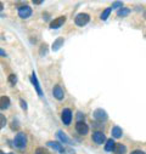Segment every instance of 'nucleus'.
Instances as JSON below:
<instances>
[{
    "label": "nucleus",
    "instance_id": "nucleus-9",
    "mask_svg": "<svg viewBox=\"0 0 146 154\" xmlns=\"http://www.w3.org/2000/svg\"><path fill=\"white\" fill-rule=\"evenodd\" d=\"M94 118L96 120H99V122H102V120H106L107 119V114H106V112L103 109L99 108V109H96L94 112Z\"/></svg>",
    "mask_w": 146,
    "mask_h": 154
},
{
    "label": "nucleus",
    "instance_id": "nucleus-13",
    "mask_svg": "<svg viewBox=\"0 0 146 154\" xmlns=\"http://www.w3.org/2000/svg\"><path fill=\"white\" fill-rule=\"evenodd\" d=\"M111 134H112V137L119 138V137H122V135H123V130H122L119 126H113L112 130H111Z\"/></svg>",
    "mask_w": 146,
    "mask_h": 154
},
{
    "label": "nucleus",
    "instance_id": "nucleus-15",
    "mask_svg": "<svg viewBox=\"0 0 146 154\" xmlns=\"http://www.w3.org/2000/svg\"><path fill=\"white\" fill-rule=\"evenodd\" d=\"M48 146H49V147H51V148H54V149H56V150H59V152H61V153L63 154V148H62L61 143H59V142H52V141H49V142H48Z\"/></svg>",
    "mask_w": 146,
    "mask_h": 154
},
{
    "label": "nucleus",
    "instance_id": "nucleus-2",
    "mask_svg": "<svg viewBox=\"0 0 146 154\" xmlns=\"http://www.w3.org/2000/svg\"><path fill=\"white\" fill-rule=\"evenodd\" d=\"M89 21H90V16L88 14H78L75 18L76 24L79 26V27H84L85 24L89 23Z\"/></svg>",
    "mask_w": 146,
    "mask_h": 154
},
{
    "label": "nucleus",
    "instance_id": "nucleus-25",
    "mask_svg": "<svg viewBox=\"0 0 146 154\" xmlns=\"http://www.w3.org/2000/svg\"><path fill=\"white\" fill-rule=\"evenodd\" d=\"M130 154H146V153H144L142 150H133Z\"/></svg>",
    "mask_w": 146,
    "mask_h": 154
},
{
    "label": "nucleus",
    "instance_id": "nucleus-4",
    "mask_svg": "<svg viewBox=\"0 0 146 154\" xmlns=\"http://www.w3.org/2000/svg\"><path fill=\"white\" fill-rule=\"evenodd\" d=\"M30 15H32V9L28 5L18 8V16L21 18H28V17H30Z\"/></svg>",
    "mask_w": 146,
    "mask_h": 154
},
{
    "label": "nucleus",
    "instance_id": "nucleus-30",
    "mask_svg": "<svg viewBox=\"0 0 146 154\" xmlns=\"http://www.w3.org/2000/svg\"><path fill=\"white\" fill-rule=\"evenodd\" d=\"M9 154H14V153H9Z\"/></svg>",
    "mask_w": 146,
    "mask_h": 154
},
{
    "label": "nucleus",
    "instance_id": "nucleus-22",
    "mask_svg": "<svg viewBox=\"0 0 146 154\" xmlns=\"http://www.w3.org/2000/svg\"><path fill=\"white\" fill-rule=\"evenodd\" d=\"M35 154H49L46 149H44L43 147H39V148H36L35 150Z\"/></svg>",
    "mask_w": 146,
    "mask_h": 154
},
{
    "label": "nucleus",
    "instance_id": "nucleus-7",
    "mask_svg": "<svg viewBox=\"0 0 146 154\" xmlns=\"http://www.w3.org/2000/svg\"><path fill=\"white\" fill-rule=\"evenodd\" d=\"M65 22H66V17H65V16H60V17L55 18V20L50 23V27H51L52 29H57V28L62 27Z\"/></svg>",
    "mask_w": 146,
    "mask_h": 154
},
{
    "label": "nucleus",
    "instance_id": "nucleus-20",
    "mask_svg": "<svg viewBox=\"0 0 146 154\" xmlns=\"http://www.w3.org/2000/svg\"><path fill=\"white\" fill-rule=\"evenodd\" d=\"M5 125H6V118L3 114H0V129H3Z\"/></svg>",
    "mask_w": 146,
    "mask_h": 154
},
{
    "label": "nucleus",
    "instance_id": "nucleus-24",
    "mask_svg": "<svg viewBox=\"0 0 146 154\" xmlns=\"http://www.w3.org/2000/svg\"><path fill=\"white\" fill-rule=\"evenodd\" d=\"M20 102H21V106H22V108H23V109L26 110V109H27V103H26V102H24L23 100H21Z\"/></svg>",
    "mask_w": 146,
    "mask_h": 154
},
{
    "label": "nucleus",
    "instance_id": "nucleus-14",
    "mask_svg": "<svg viewBox=\"0 0 146 154\" xmlns=\"http://www.w3.org/2000/svg\"><path fill=\"white\" fill-rule=\"evenodd\" d=\"M116 154H125L127 153V147L122 143H116V147H115V150Z\"/></svg>",
    "mask_w": 146,
    "mask_h": 154
},
{
    "label": "nucleus",
    "instance_id": "nucleus-19",
    "mask_svg": "<svg viewBox=\"0 0 146 154\" xmlns=\"http://www.w3.org/2000/svg\"><path fill=\"white\" fill-rule=\"evenodd\" d=\"M57 137H59L62 142H65V143H68V142H69V138H68L62 131H57Z\"/></svg>",
    "mask_w": 146,
    "mask_h": 154
},
{
    "label": "nucleus",
    "instance_id": "nucleus-16",
    "mask_svg": "<svg viewBox=\"0 0 146 154\" xmlns=\"http://www.w3.org/2000/svg\"><path fill=\"white\" fill-rule=\"evenodd\" d=\"M129 14H130V10H129L128 8H122V9L118 10L117 16H118V17H125V16H128Z\"/></svg>",
    "mask_w": 146,
    "mask_h": 154
},
{
    "label": "nucleus",
    "instance_id": "nucleus-27",
    "mask_svg": "<svg viewBox=\"0 0 146 154\" xmlns=\"http://www.w3.org/2000/svg\"><path fill=\"white\" fill-rule=\"evenodd\" d=\"M34 4H42V2H40V0H35Z\"/></svg>",
    "mask_w": 146,
    "mask_h": 154
},
{
    "label": "nucleus",
    "instance_id": "nucleus-5",
    "mask_svg": "<svg viewBox=\"0 0 146 154\" xmlns=\"http://www.w3.org/2000/svg\"><path fill=\"white\" fill-rule=\"evenodd\" d=\"M76 130H77V132L78 134H81V135H87L88 132H89V126L84 123V122H77V124H76Z\"/></svg>",
    "mask_w": 146,
    "mask_h": 154
},
{
    "label": "nucleus",
    "instance_id": "nucleus-12",
    "mask_svg": "<svg viewBox=\"0 0 146 154\" xmlns=\"http://www.w3.org/2000/svg\"><path fill=\"white\" fill-rule=\"evenodd\" d=\"M10 106V98L8 96L0 97V109H6Z\"/></svg>",
    "mask_w": 146,
    "mask_h": 154
},
{
    "label": "nucleus",
    "instance_id": "nucleus-18",
    "mask_svg": "<svg viewBox=\"0 0 146 154\" xmlns=\"http://www.w3.org/2000/svg\"><path fill=\"white\" fill-rule=\"evenodd\" d=\"M62 44H63V39H62V38H59V39L52 44V51H57L61 48Z\"/></svg>",
    "mask_w": 146,
    "mask_h": 154
},
{
    "label": "nucleus",
    "instance_id": "nucleus-28",
    "mask_svg": "<svg viewBox=\"0 0 146 154\" xmlns=\"http://www.w3.org/2000/svg\"><path fill=\"white\" fill-rule=\"evenodd\" d=\"M3 8H4V6H3V4H2V3H0V11H2V10H3Z\"/></svg>",
    "mask_w": 146,
    "mask_h": 154
},
{
    "label": "nucleus",
    "instance_id": "nucleus-26",
    "mask_svg": "<svg viewBox=\"0 0 146 154\" xmlns=\"http://www.w3.org/2000/svg\"><path fill=\"white\" fill-rule=\"evenodd\" d=\"M0 56H3V57H5V56H6V52H5L4 50H2V49H0Z\"/></svg>",
    "mask_w": 146,
    "mask_h": 154
},
{
    "label": "nucleus",
    "instance_id": "nucleus-23",
    "mask_svg": "<svg viewBox=\"0 0 146 154\" xmlns=\"http://www.w3.org/2000/svg\"><path fill=\"white\" fill-rule=\"evenodd\" d=\"M122 8H123V3H121V2H116L111 6V9H122Z\"/></svg>",
    "mask_w": 146,
    "mask_h": 154
},
{
    "label": "nucleus",
    "instance_id": "nucleus-10",
    "mask_svg": "<svg viewBox=\"0 0 146 154\" xmlns=\"http://www.w3.org/2000/svg\"><path fill=\"white\" fill-rule=\"evenodd\" d=\"M30 82H32V84L34 85V88H35L36 92H38V95L42 97V96H43V91H42V89H40V85H39V83H38V79H36L35 73L32 74V76H30Z\"/></svg>",
    "mask_w": 146,
    "mask_h": 154
},
{
    "label": "nucleus",
    "instance_id": "nucleus-6",
    "mask_svg": "<svg viewBox=\"0 0 146 154\" xmlns=\"http://www.w3.org/2000/svg\"><path fill=\"white\" fill-rule=\"evenodd\" d=\"M93 141L96 143V144H102L105 141H106V136L105 134H102L101 131H95L93 134Z\"/></svg>",
    "mask_w": 146,
    "mask_h": 154
},
{
    "label": "nucleus",
    "instance_id": "nucleus-17",
    "mask_svg": "<svg viewBox=\"0 0 146 154\" xmlns=\"http://www.w3.org/2000/svg\"><path fill=\"white\" fill-rule=\"evenodd\" d=\"M111 11H112V9H111V8H107L106 10H103V11H102V14H101L100 18H101L102 21H106V20L110 17V14H111Z\"/></svg>",
    "mask_w": 146,
    "mask_h": 154
},
{
    "label": "nucleus",
    "instance_id": "nucleus-11",
    "mask_svg": "<svg viewBox=\"0 0 146 154\" xmlns=\"http://www.w3.org/2000/svg\"><path fill=\"white\" fill-rule=\"evenodd\" d=\"M115 147H116L115 140L110 138V140L106 141V144H105V150H106V152H113V150H115Z\"/></svg>",
    "mask_w": 146,
    "mask_h": 154
},
{
    "label": "nucleus",
    "instance_id": "nucleus-29",
    "mask_svg": "<svg viewBox=\"0 0 146 154\" xmlns=\"http://www.w3.org/2000/svg\"><path fill=\"white\" fill-rule=\"evenodd\" d=\"M0 154H4V152H3V150H0Z\"/></svg>",
    "mask_w": 146,
    "mask_h": 154
},
{
    "label": "nucleus",
    "instance_id": "nucleus-8",
    "mask_svg": "<svg viewBox=\"0 0 146 154\" xmlns=\"http://www.w3.org/2000/svg\"><path fill=\"white\" fill-rule=\"evenodd\" d=\"M52 94H54V97L56 100H59V101L63 100V97H65V92H63V90H62V88L60 85H55V88L52 90Z\"/></svg>",
    "mask_w": 146,
    "mask_h": 154
},
{
    "label": "nucleus",
    "instance_id": "nucleus-3",
    "mask_svg": "<svg viewBox=\"0 0 146 154\" xmlns=\"http://www.w3.org/2000/svg\"><path fill=\"white\" fill-rule=\"evenodd\" d=\"M61 119H62V122H63L65 125H69V124H71V122H72V112H71V109L65 108V109L62 110V113H61Z\"/></svg>",
    "mask_w": 146,
    "mask_h": 154
},
{
    "label": "nucleus",
    "instance_id": "nucleus-21",
    "mask_svg": "<svg viewBox=\"0 0 146 154\" xmlns=\"http://www.w3.org/2000/svg\"><path fill=\"white\" fill-rule=\"evenodd\" d=\"M9 83L12 84V85H15V84L17 83V76H16L15 74H11V75L9 76Z\"/></svg>",
    "mask_w": 146,
    "mask_h": 154
},
{
    "label": "nucleus",
    "instance_id": "nucleus-1",
    "mask_svg": "<svg viewBox=\"0 0 146 154\" xmlns=\"http://www.w3.org/2000/svg\"><path fill=\"white\" fill-rule=\"evenodd\" d=\"M14 144H15L17 148H20V149H23V148L27 146V136H26V134L18 132V134L16 135L15 140H14Z\"/></svg>",
    "mask_w": 146,
    "mask_h": 154
}]
</instances>
